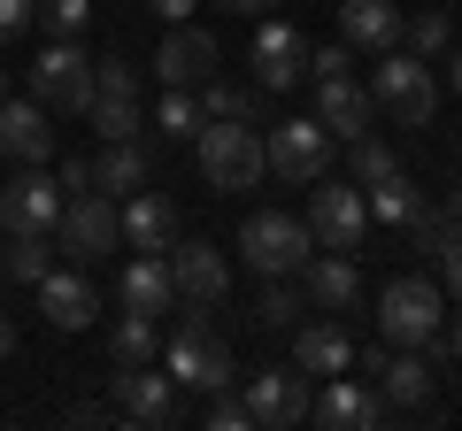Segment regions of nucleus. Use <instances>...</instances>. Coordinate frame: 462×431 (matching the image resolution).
<instances>
[{
    "mask_svg": "<svg viewBox=\"0 0 462 431\" xmlns=\"http://www.w3.org/2000/svg\"><path fill=\"white\" fill-rule=\"evenodd\" d=\"M32 100L62 108V116H85L93 108V54L78 39H47V54L32 62Z\"/></svg>",
    "mask_w": 462,
    "mask_h": 431,
    "instance_id": "obj_7",
    "label": "nucleus"
},
{
    "mask_svg": "<svg viewBox=\"0 0 462 431\" xmlns=\"http://www.w3.org/2000/svg\"><path fill=\"white\" fill-rule=\"evenodd\" d=\"M385 170H401V162H393V147H385L378 132H363V139H346V178H355V185H378Z\"/></svg>",
    "mask_w": 462,
    "mask_h": 431,
    "instance_id": "obj_33",
    "label": "nucleus"
},
{
    "mask_svg": "<svg viewBox=\"0 0 462 431\" xmlns=\"http://www.w3.org/2000/svg\"><path fill=\"white\" fill-rule=\"evenodd\" d=\"M0 270L16 285H39L54 270V247H47V232H8V247H0Z\"/></svg>",
    "mask_w": 462,
    "mask_h": 431,
    "instance_id": "obj_29",
    "label": "nucleus"
},
{
    "mask_svg": "<svg viewBox=\"0 0 462 431\" xmlns=\"http://www.w3.org/2000/svg\"><path fill=\"white\" fill-rule=\"evenodd\" d=\"M162 370L185 385V393H200V400L224 393V385H239V370H231V347L208 332V324H200V316H185L178 332L162 339Z\"/></svg>",
    "mask_w": 462,
    "mask_h": 431,
    "instance_id": "obj_2",
    "label": "nucleus"
},
{
    "mask_svg": "<svg viewBox=\"0 0 462 431\" xmlns=\"http://www.w3.org/2000/svg\"><path fill=\"white\" fill-rule=\"evenodd\" d=\"M401 232H409V247H416V254H431V247H439L447 232H455V224H447V208H431V200H416V216L401 224Z\"/></svg>",
    "mask_w": 462,
    "mask_h": 431,
    "instance_id": "obj_37",
    "label": "nucleus"
},
{
    "mask_svg": "<svg viewBox=\"0 0 462 431\" xmlns=\"http://www.w3.org/2000/svg\"><path fill=\"white\" fill-rule=\"evenodd\" d=\"M139 185H147V154H139L132 139H108V154L93 162V193L124 200V193H139Z\"/></svg>",
    "mask_w": 462,
    "mask_h": 431,
    "instance_id": "obj_26",
    "label": "nucleus"
},
{
    "mask_svg": "<svg viewBox=\"0 0 462 431\" xmlns=\"http://www.w3.org/2000/svg\"><path fill=\"white\" fill-rule=\"evenodd\" d=\"M263 154H270V178L285 185H316L331 170V132L316 116H293V124H270L263 132Z\"/></svg>",
    "mask_w": 462,
    "mask_h": 431,
    "instance_id": "obj_8",
    "label": "nucleus"
},
{
    "mask_svg": "<svg viewBox=\"0 0 462 431\" xmlns=\"http://www.w3.org/2000/svg\"><path fill=\"white\" fill-rule=\"evenodd\" d=\"M247 54H254V85H263V93H293V85L309 78V32L285 23V16H270Z\"/></svg>",
    "mask_w": 462,
    "mask_h": 431,
    "instance_id": "obj_12",
    "label": "nucleus"
},
{
    "mask_svg": "<svg viewBox=\"0 0 462 431\" xmlns=\"http://www.w3.org/2000/svg\"><path fill=\"white\" fill-rule=\"evenodd\" d=\"M216 8H239V16H263V8H285V0H216Z\"/></svg>",
    "mask_w": 462,
    "mask_h": 431,
    "instance_id": "obj_44",
    "label": "nucleus"
},
{
    "mask_svg": "<svg viewBox=\"0 0 462 431\" xmlns=\"http://www.w3.org/2000/svg\"><path fill=\"white\" fill-rule=\"evenodd\" d=\"M39 23H47L54 39H78L85 23H93V0H39Z\"/></svg>",
    "mask_w": 462,
    "mask_h": 431,
    "instance_id": "obj_36",
    "label": "nucleus"
},
{
    "mask_svg": "<svg viewBox=\"0 0 462 431\" xmlns=\"http://www.w3.org/2000/svg\"><path fill=\"white\" fill-rule=\"evenodd\" d=\"M170 300H178V285H170V254H139V262H124V308L170 316Z\"/></svg>",
    "mask_w": 462,
    "mask_h": 431,
    "instance_id": "obj_25",
    "label": "nucleus"
},
{
    "mask_svg": "<svg viewBox=\"0 0 462 431\" xmlns=\"http://www.w3.org/2000/svg\"><path fill=\"white\" fill-rule=\"evenodd\" d=\"M39 316H47L54 332H85V324L100 316V293L78 278V270H47V278H39Z\"/></svg>",
    "mask_w": 462,
    "mask_h": 431,
    "instance_id": "obj_23",
    "label": "nucleus"
},
{
    "mask_svg": "<svg viewBox=\"0 0 462 431\" xmlns=\"http://www.w3.org/2000/svg\"><path fill=\"white\" fill-rule=\"evenodd\" d=\"M108 393H116V416L124 424H178V378L170 370H154V362H116V378H108Z\"/></svg>",
    "mask_w": 462,
    "mask_h": 431,
    "instance_id": "obj_10",
    "label": "nucleus"
},
{
    "mask_svg": "<svg viewBox=\"0 0 462 431\" xmlns=\"http://www.w3.org/2000/svg\"><path fill=\"white\" fill-rule=\"evenodd\" d=\"M309 69H316V78H346V69H355V47H346V39H339V47H324V54L309 47Z\"/></svg>",
    "mask_w": 462,
    "mask_h": 431,
    "instance_id": "obj_41",
    "label": "nucleus"
},
{
    "mask_svg": "<svg viewBox=\"0 0 462 431\" xmlns=\"http://www.w3.org/2000/svg\"><path fill=\"white\" fill-rule=\"evenodd\" d=\"M85 124H93L100 139H132V132H139V93H93Z\"/></svg>",
    "mask_w": 462,
    "mask_h": 431,
    "instance_id": "obj_32",
    "label": "nucleus"
},
{
    "mask_svg": "<svg viewBox=\"0 0 462 431\" xmlns=\"http://www.w3.org/2000/svg\"><path fill=\"white\" fill-rule=\"evenodd\" d=\"M200 178L216 185V193H247V185H263L270 154H263V132L254 124H200Z\"/></svg>",
    "mask_w": 462,
    "mask_h": 431,
    "instance_id": "obj_3",
    "label": "nucleus"
},
{
    "mask_svg": "<svg viewBox=\"0 0 462 431\" xmlns=\"http://www.w3.org/2000/svg\"><path fill=\"white\" fill-rule=\"evenodd\" d=\"M300 293H309V308H324V316L363 308V270H355V254H324L316 247L309 262H300Z\"/></svg>",
    "mask_w": 462,
    "mask_h": 431,
    "instance_id": "obj_16",
    "label": "nucleus"
},
{
    "mask_svg": "<svg viewBox=\"0 0 462 431\" xmlns=\"http://www.w3.org/2000/svg\"><path fill=\"white\" fill-rule=\"evenodd\" d=\"M363 200H370V224H385V232H401V224H409L416 216V185H409V170H385L378 185H363Z\"/></svg>",
    "mask_w": 462,
    "mask_h": 431,
    "instance_id": "obj_27",
    "label": "nucleus"
},
{
    "mask_svg": "<svg viewBox=\"0 0 462 431\" xmlns=\"http://www.w3.org/2000/svg\"><path fill=\"white\" fill-rule=\"evenodd\" d=\"M69 193H93V162H62V200Z\"/></svg>",
    "mask_w": 462,
    "mask_h": 431,
    "instance_id": "obj_42",
    "label": "nucleus"
},
{
    "mask_svg": "<svg viewBox=\"0 0 462 431\" xmlns=\"http://www.w3.org/2000/svg\"><path fill=\"white\" fill-rule=\"evenodd\" d=\"M239 254H247L254 278H300V262L316 254V232L300 224V216L263 208V216H247V224H239Z\"/></svg>",
    "mask_w": 462,
    "mask_h": 431,
    "instance_id": "obj_4",
    "label": "nucleus"
},
{
    "mask_svg": "<svg viewBox=\"0 0 462 431\" xmlns=\"http://www.w3.org/2000/svg\"><path fill=\"white\" fill-rule=\"evenodd\" d=\"M170 285H178L185 308H216V300L231 293V262L208 239H170Z\"/></svg>",
    "mask_w": 462,
    "mask_h": 431,
    "instance_id": "obj_13",
    "label": "nucleus"
},
{
    "mask_svg": "<svg viewBox=\"0 0 462 431\" xmlns=\"http://www.w3.org/2000/svg\"><path fill=\"white\" fill-rule=\"evenodd\" d=\"M154 124H162L170 139H193L200 132V93H193V85H170L162 108H154Z\"/></svg>",
    "mask_w": 462,
    "mask_h": 431,
    "instance_id": "obj_34",
    "label": "nucleus"
},
{
    "mask_svg": "<svg viewBox=\"0 0 462 431\" xmlns=\"http://www.w3.org/2000/svg\"><path fill=\"white\" fill-rule=\"evenodd\" d=\"M300 316H309V293L293 278H263V300H254V324L263 332H293Z\"/></svg>",
    "mask_w": 462,
    "mask_h": 431,
    "instance_id": "obj_28",
    "label": "nucleus"
},
{
    "mask_svg": "<svg viewBox=\"0 0 462 431\" xmlns=\"http://www.w3.org/2000/svg\"><path fill=\"white\" fill-rule=\"evenodd\" d=\"M116 224H124V239H132L139 254H170V239H178V208H170V193H124V208H116Z\"/></svg>",
    "mask_w": 462,
    "mask_h": 431,
    "instance_id": "obj_20",
    "label": "nucleus"
},
{
    "mask_svg": "<svg viewBox=\"0 0 462 431\" xmlns=\"http://www.w3.org/2000/svg\"><path fill=\"white\" fill-rule=\"evenodd\" d=\"M324 193L309 200V232H316V247L324 254H363V239H370V200H363V185L355 178H316Z\"/></svg>",
    "mask_w": 462,
    "mask_h": 431,
    "instance_id": "obj_6",
    "label": "nucleus"
},
{
    "mask_svg": "<svg viewBox=\"0 0 462 431\" xmlns=\"http://www.w3.org/2000/svg\"><path fill=\"white\" fill-rule=\"evenodd\" d=\"M147 8H154L162 23H193V8H200V0H147Z\"/></svg>",
    "mask_w": 462,
    "mask_h": 431,
    "instance_id": "obj_43",
    "label": "nucleus"
},
{
    "mask_svg": "<svg viewBox=\"0 0 462 431\" xmlns=\"http://www.w3.org/2000/svg\"><path fill=\"white\" fill-rule=\"evenodd\" d=\"M447 332V300L431 278H393L378 293V339L385 347H439Z\"/></svg>",
    "mask_w": 462,
    "mask_h": 431,
    "instance_id": "obj_1",
    "label": "nucleus"
},
{
    "mask_svg": "<svg viewBox=\"0 0 462 431\" xmlns=\"http://www.w3.org/2000/svg\"><path fill=\"white\" fill-rule=\"evenodd\" d=\"M0 154L8 162H47L54 154V124L39 100H0Z\"/></svg>",
    "mask_w": 462,
    "mask_h": 431,
    "instance_id": "obj_24",
    "label": "nucleus"
},
{
    "mask_svg": "<svg viewBox=\"0 0 462 431\" xmlns=\"http://www.w3.org/2000/svg\"><path fill=\"white\" fill-rule=\"evenodd\" d=\"M247 116H254V93H247V85H231V78L200 85V124H247Z\"/></svg>",
    "mask_w": 462,
    "mask_h": 431,
    "instance_id": "obj_31",
    "label": "nucleus"
},
{
    "mask_svg": "<svg viewBox=\"0 0 462 431\" xmlns=\"http://www.w3.org/2000/svg\"><path fill=\"white\" fill-rule=\"evenodd\" d=\"M293 370L300 378H339V370H355V339L339 332V324H309V316H300L293 324Z\"/></svg>",
    "mask_w": 462,
    "mask_h": 431,
    "instance_id": "obj_21",
    "label": "nucleus"
},
{
    "mask_svg": "<svg viewBox=\"0 0 462 431\" xmlns=\"http://www.w3.org/2000/svg\"><path fill=\"white\" fill-rule=\"evenodd\" d=\"M0 100H8V78H0Z\"/></svg>",
    "mask_w": 462,
    "mask_h": 431,
    "instance_id": "obj_49",
    "label": "nucleus"
},
{
    "mask_svg": "<svg viewBox=\"0 0 462 431\" xmlns=\"http://www.w3.org/2000/svg\"><path fill=\"white\" fill-rule=\"evenodd\" d=\"M447 224H462V185H455V193H447Z\"/></svg>",
    "mask_w": 462,
    "mask_h": 431,
    "instance_id": "obj_47",
    "label": "nucleus"
},
{
    "mask_svg": "<svg viewBox=\"0 0 462 431\" xmlns=\"http://www.w3.org/2000/svg\"><path fill=\"white\" fill-rule=\"evenodd\" d=\"M16 354V316H0V362Z\"/></svg>",
    "mask_w": 462,
    "mask_h": 431,
    "instance_id": "obj_45",
    "label": "nucleus"
},
{
    "mask_svg": "<svg viewBox=\"0 0 462 431\" xmlns=\"http://www.w3.org/2000/svg\"><path fill=\"white\" fill-rule=\"evenodd\" d=\"M309 424H324V431H378L385 424V400H378V385L331 378L324 400H309Z\"/></svg>",
    "mask_w": 462,
    "mask_h": 431,
    "instance_id": "obj_18",
    "label": "nucleus"
},
{
    "mask_svg": "<svg viewBox=\"0 0 462 431\" xmlns=\"http://www.w3.org/2000/svg\"><path fill=\"white\" fill-rule=\"evenodd\" d=\"M316 124H324L331 139H363L370 124H378L370 85H355V69H346V78H316Z\"/></svg>",
    "mask_w": 462,
    "mask_h": 431,
    "instance_id": "obj_17",
    "label": "nucleus"
},
{
    "mask_svg": "<svg viewBox=\"0 0 462 431\" xmlns=\"http://www.w3.org/2000/svg\"><path fill=\"white\" fill-rule=\"evenodd\" d=\"M200 424L208 431H254V416H247V400L224 385V393H208V416H200Z\"/></svg>",
    "mask_w": 462,
    "mask_h": 431,
    "instance_id": "obj_38",
    "label": "nucleus"
},
{
    "mask_svg": "<svg viewBox=\"0 0 462 431\" xmlns=\"http://www.w3.org/2000/svg\"><path fill=\"white\" fill-rule=\"evenodd\" d=\"M54 216H62V178H47V162H23L16 185L0 193V224L8 232H54Z\"/></svg>",
    "mask_w": 462,
    "mask_h": 431,
    "instance_id": "obj_15",
    "label": "nucleus"
},
{
    "mask_svg": "<svg viewBox=\"0 0 462 431\" xmlns=\"http://www.w3.org/2000/svg\"><path fill=\"white\" fill-rule=\"evenodd\" d=\"M154 78L162 85H208L216 78V39L200 23H170V39L154 47Z\"/></svg>",
    "mask_w": 462,
    "mask_h": 431,
    "instance_id": "obj_19",
    "label": "nucleus"
},
{
    "mask_svg": "<svg viewBox=\"0 0 462 431\" xmlns=\"http://www.w3.org/2000/svg\"><path fill=\"white\" fill-rule=\"evenodd\" d=\"M162 354V339H154V316L124 308L116 316V332H108V362H154Z\"/></svg>",
    "mask_w": 462,
    "mask_h": 431,
    "instance_id": "obj_30",
    "label": "nucleus"
},
{
    "mask_svg": "<svg viewBox=\"0 0 462 431\" xmlns=\"http://www.w3.org/2000/svg\"><path fill=\"white\" fill-rule=\"evenodd\" d=\"M401 47L424 54V62H431V54H447V8H424V16H409V23H401Z\"/></svg>",
    "mask_w": 462,
    "mask_h": 431,
    "instance_id": "obj_35",
    "label": "nucleus"
},
{
    "mask_svg": "<svg viewBox=\"0 0 462 431\" xmlns=\"http://www.w3.org/2000/svg\"><path fill=\"white\" fill-rule=\"evenodd\" d=\"M401 8L393 0H339V39L355 54H385V47H401Z\"/></svg>",
    "mask_w": 462,
    "mask_h": 431,
    "instance_id": "obj_22",
    "label": "nucleus"
},
{
    "mask_svg": "<svg viewBox=\"0 0 462 431\" xmlns=\"http://www.w3.org/2000/svg\"><path fill=\"white\" fill-rule=\"evenodd\" d=\"M370 100H378L393 124H431V108H439V85H431V62L409 47H385L378 54V78H370Z\"/></svg>",
    "mask_w": 462,
    "mask_h": 431,
    "instance_id": "obj_5",
    "label": "nucleus"
},
{
    "mask_svg": "<svg viewBox=\"0 0 462 431\" xmlns=\"http://www.w3.org/2000/svg\"><path fill=\"white\" fill-rule=\"evenodd\" d=\"M54 232H62V254H78V262H100V254L124 247V224H116L108 193H69L62 216H54Z\"/></svg>",
    "mask_w": 462,
    "mask_h": 431,
    "instance_id": "obj_11",
    "label": "nucleus"
},
{
    "mask_svg": "<svg viewBox=\"0 0 462 431\" xmlns=\"http://www.w3.org/2000/svg\"><path fill=\"white\" fill-rule=\"evenodd\" d=\"M370 385H378L385 408H431V393H439V354L431 347H393Z\"/></svg>",
    "mask_w": 462,
    "mask_h": 431,
    "instance_id": "obj_14",
    "label": "nucleus"
},
{
    "mask_svg": "<svg viewBox=\"0 0 462 431\" xmlns=\"http://www.w3.org/2000/svg\"><path fill=\"white\" fill-rule=\"evenodd\" d=\"M431 262H439V278H447V293L462 300V224H455V232L439 239V247H431Z\"/></svg>",
    "mask_w": 462,
    "mask_h": 431,
    "instance_id": "obj_39",
    "label": "nucleus"
},
{
    "mask_svg": "<svg viewBox=\"0 0 462 431\" xmlns=\"http://www.w3.org/2000/svg\"><path fill=\"white\" fill-rule=\"evenodd\" d=\"M439 354H455V362H462V316H455V332L439 339Z\"/></svg>",
    "mask_w": 462,
    "mask_h": 431,
    "instance_id": "obj_46",
    "label": "nucleus"
},
{
    "mask_svg": "<svg viewBox=\"0 0 462 431\" xmlns=\"http://www.w3.org/2000/svg\"><path fill=\"white\" fill-rule=\"evenodd\" d=\"M239 400H247V416H254L263 431H293V424H309V400H316V393H309V378H300L293 362H263Z\"/></svg>",
    "mask_w": 462,
    "mask_h": 431,
    "instance_id": "obj_9",
    "label": "nucleus"
},
{
    "mask_svg": "<svg viewBox=\"0 0 462 431\" xmlns=\"http://www.w3.org/2000/svg\"><path fill=\"white\" fill-rule=\"evenodd\" d=\"M39 23V0H0V47H8V39H23Z\"/></svg>",
    "mask_w": 462,
    "mask_h": 431,
    "instance_id": "obj_40",
    "label": "nucleus"
},
{
    "mask_svg": "<svg viewBox=\"0 0 462 431\" xmlns=\"http://www.w3.org/2000/svg\"><path fill=\"white\" fill-rule=\"evenodd\" d=\"M455 93H462V47H455Z\"/></svg>",
    "mask_w": 462,
    "mask_h": 431,
    "instance_id": "obj_48",
    "label": "nucleus"
}]
</instances>
